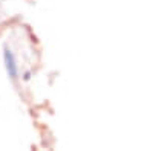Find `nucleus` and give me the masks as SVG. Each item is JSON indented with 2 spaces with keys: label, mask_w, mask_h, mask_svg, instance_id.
Segmentation results:
<instances>
[{
  "label": "nucleus",
  "mask_w": 153,
  "mask_h": 151,
  "mask_svg": "<svg viewBox=\"0 0 153 151\" xmlns=\"http://www.w3.org/2000/svg\"><path fill=\"white\" fill-rule=\"evenodd\" d=\"M3 66L6 70L8 78L12 82H17L20 80V67H19V61L16 58V54L12 52V49L8 47L6 44L3 46Z\"/></svg>",
  "instance_id": "1"
}]
</instances>
